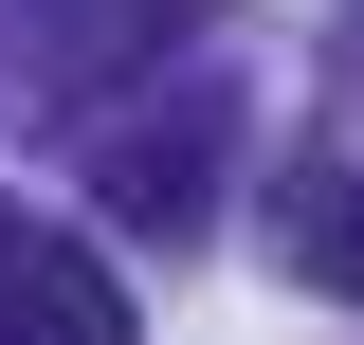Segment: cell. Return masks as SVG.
<instances>
[{
    "label": "cell",
    "instance_id": "cell-1",
    "mask_svg": "<svg viewBox=\"0 0 364 345\" xmlns=\"http://www.w3.org/2000/svg\"><path fill=\"white\" fill-rule=\"evenodd\" d=\"M219 128H237V91L200 73L182 109H146V128L91 146V200L128 218V236H164V255H182V236H200V200H219V182H200V164H219Z\"/></svg>",
    "mask_w": 364,
    "mask_h": 345
},
{
    "label": "cell",
    "instance_id": "cell-2",
    "mask_svg": "<svg viewBox=\"0 0 364 345\" xmlns=\"http://www.w3.org/2000/svg\"><path fill=\"white\" fill-rule=\"evenodd\" d=\"M273 273L328 309H364V146H310V164H273Z\"/></svg>",
    "mask_w": 364,
    "mask_h": 345
},
{
    "label": "cell",
    "instance_id": "cell-3",
    "mask_svg": "<svg viewBox=\"0 0 364 345\" xmlns=\"http://www.w3.org/2000/svg\"><path fill=\"white\" fill-rule=\"evenodd\" d=\"M0 345H128V291H109L73 236L0 218Z\"/></svg>",
    "mask_w": 364,
    "mask_h": 345
}]
</instances>
